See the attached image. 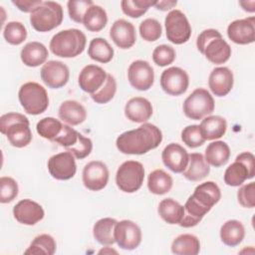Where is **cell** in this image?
<instances>
[{
	"mask_svg": "<svg viewBox=\"0 0 255 255\" xmlns=\"http://www.w3.org/2000/svg\"><path fill=\"white\" fill-rule=\"evenodd\" d=\"M161 141V130L152 124L144 123L135 129L120 134L116 140V145L125 154L139 155L156 148Z\"/></svg>",
	"mask_w": 255,
	"mask_h": 255,
	"instance_id": "cell-1",
	"label": "cell"
},
{
	"mask_svg": "<svg viewBox=\"0 0 255 255\" xmlns=\"http://www.w3.org/2000/svg\"><path fill=\"white\" fill-rule=\"evenodd\" d=\"M86 44V35L81 30L72 28L55 34L50 41L49 48L58 57L74 58L84 52Z\"/></svg>",
	"mask_w": 255,
	"mask_h": 255,
	"instance_id": "cell-2",
	"label": "cell"
},
{
	"mask_svg": "<svg viewBox=\"0 0 255 255\" xmlns=\"http://www.w3.org/2000/svg\"><path fill=\"white\" fill-rule=\"evenodd\" d=\"M18 98L24 111L32 116L44 113L49 106L46 89L36 82L23 84L19 89Z\"/></svg>",
	"mask_w": 255,
	"mask_h": 255,
	"instance_id": "cell-3",
	"label": "cell"
},
{
	"mask_svg": "<svg viewBox=\"0 0 255 255\" xmlns=\"http://www.w3.org/2000/svg\"><path fill=\"white\" fill-rule=\"evenodd\" d=\"M63 8L58 2L43 1L30 15V23L38 32H49L61 25Z\"/></svg>",
	"mask_w": 255,
	"mask_h": 255,
	"instance_id": "cell-4",
	"label": "cell"
},
{
	"mask_svg": "<svg viewBox=\"0 0 255 255\" xmlns=\"http://www.w3.org/2000/svg\"><path fill=\"white\" fill-rule=\"evenodd\" d=\"M214 99L210 93L202 88L195 89L183 102L182 110L185 117L199 121L211 115L214 111Z\"/></svg>",
	"mask_w": 255,
	"mask_h": 255,
	"instance_id": "cell-5",
	"label": "cell"
},
{
	"mask_svg": "<svg viewBox=\"0 0 255 255\" xmlns=\"http://www.w3.org/2000/svg\"><path fill=\"white\" fill-rule=\"evenodd\" d=\"M255 175V157L253 153L244 151L239 153L235 161L224 172V182L229 186H239Z\"/></svg>",
	"mask_w": 255,
	"mask_h": 255,
	"instance_id": "cell-6",
	"label": "cell"
},
{
	"mask_svg": "<svg viewBox=\"0 0 255 255\" xmlns=\"http://www.w3.org/2000/svg\"><path fill=\"white\" fill-rule=\"evenodd\" d=\"M143 179V165L136 160H127L123 162L116 173L117 186L127 193L137 191L141 187Z\"/></svg>",
	"mask_w": 255,
	"mask_h": 255,
	"instance_id": "cell-7",
	"label": "cell"
},
{
	"mask_svg": "<svg viewBox=\"0 0 255 255\" xmlns=\"http://www.w3.org/2000/svg\"><path fill=\"white\" fill-rule=\"evenodd\" d=\"M165 33L168 41L175 45L187 42L191 36V26L185 14L178 9L169 11L164 19Z\"/></svg>",
	"mask_w": 255,
	"mask_h": 255,
	"instance_id": "cell-8",
	"label": "cell"
},
{
	"mask_svg": "<svg viewBox=\"0 0 255 255\" xmlns=\"http://www.w3.org/2000/svg\"><path fill=\"white\" fill-rule=\"evenodd\" d=\"M114 237L122 249L133 250L141 242V230L133 221L125 219L117 222L115 225Z\"/></svg>",
	"mask_w": 255,
	"mask_h": 255,
	"instance_id": "cell-9",
	"label": "cell"
},
{
	"mask_svg": "<svg viewBox=\"0 0 255 255\" xmlns=\"http://www.w3.org/2000/svg\"><path fill=\"white\" fill-rule=\"evenodd\" d=\"M189 85L187 73L179 67H170L160 76V87L169 96H180L186 92Z\"/></svg>",
	"mask_w": 255,
	"mask_h": 255,
	"instance_id": "cell-10",
	"label": "cell"
},
{
	"mask_svg": "<svg viewBox=\"0 0 255 255\" xmlns=\"http://www.w3.org/2000/svg\"><path fill=\"white\" fill-rule=\"evenodd\" d=\"M128 79L135 90L147 91L154 82L153 68L146 61L135 60L128 69Z\"/></svg>",
	"mask_w": 255,
	"mask_h": 255,
	"instance_id": "cell-11",
	"label": "cell"
},
{
	"mask_svg": "<svg viewBox=\"0 0 255 255\" xmlns=\"http://www.w3.org/2000/svg\"><path fill=\"white\" fill-rule=\"evenodd\" d=\"M75 158L69 151L52 155L48 160V170L52 177L58 180H68L74 177L77 171Z\"/></svg>",
	"mask_w": 255,
	"mask_h": 255,
	"instance_id": "cell-12",
	"label": "cell"
},
{
	"mask_svg": "<svg viewBox=\"0 0 255 255\" xmlns=\"http://www.w3.org/2000/svg\"><path fill=\"white\" fill-rule=\"evenodd\" d=\"M108 166L100 160H93L88 162L83 169V183L86 188L92 191H99L104 189L109 181Z\"/></svg>",
	"mask_w": 255,
	"mask_h": 255,
	"instance_id": "cell-13",
	"label": "cell"
},
{
	"mask_svg": "<svg viewBox=\"0 0 255 255\" xmlns=\"http://www.w3.org/2000/svg\"><path fill=\"white\" fill-rule=\"evenodd\" d=\"M40 75L43 83L48 88L60 89L68 83L70 71L63 62L51 60L43 65Z\"/></svg>",
	"mask_w": 255,
	"mask_h": 255,
	"instance_id": "cell-14",
	"label": "cell"
},
{
	"mask_svg": "<svg viewBox=\"0 0 255 255\" xmlns=\"http://www.w3.org/2000/svg\"><path fill=\"white\" fill-rule=\"evenodd\" d=\"M227 36L235 44L247 45L255 41V17H247L231 22L227 27Z\"/></svg>",
	"mask_w": 255,
	"mask_h": 255,
	"instance_id": "cell-15",
	"label": "cell"
},
{
	"mask_svg": "<svg viewBox=\"0 0 255 255\" xmlns=\"http://www.w3.org/2000/svg\"><path fill=\"white\" fill-rule=\"evenodd\" d=\"M14 218L24 225H35L44 218L43 207L31 199H22L13 207Z\"/></svg>",
	"mask_w": 255,
	"mask_h": 255,
	"instance_id": "cell-16",
	"label": "cell"
},
{
	"mask_svg": "<svg viewBox=\"0 0 255 255\" xmlns=\"http://www.w3.org/2000/svg\"><path fill=\"white\" fill-rule=\"evenodd\" d=\"M107 76V72L102 67L97 65H87L80 72L78 84L81 90L92 95L103 87Z\"/></svg>",
	"mask_w": 255,
	"mask_h": 255,
	"instance_id": "cell-17",
	"label": "cell"
},
{
	"mask_svg": "<svg viewBox=\"0 0 255 255\" xmlns=\"http://www.w3.org/2000/svg\"><path fill=\"white\" fill-rule=\"evenodd\" d=\"M161 159L168 169L175 173H181L188 164V152L180 144L171 142L163 148Z\"/></svg>",
	"mask_w": 255,
	"mask_h": 255,
	"instance_id": "cell-18",
	"label": "cell"
},
{
	"mask_svg": "<svg viewBox=\"0 0 255 255\" xmlns=\"http://www.w3.org/2000/svg\"><path fill=\"white\" fill-rule=\"evenodd\" d=\"M110 37L119 48L129 49L136 41L135 28L125 19L116 20L110 29Z\"/></svg>",
	"mask_w": 255,
	"mask_h": 255,
	"instance_id": "cell-19",
	"label": "cell"
},
{
	"mask_svg": "<svg viewBox=\"0 0 255 255\" xmlns=\"http://www.w3.org/2000/svg\"><path fill=\"white\" fill-rule=\"evenodd\" d=\"M234 77L227 67H217L212 70L208 78V86L211 92L217 97H224L233 88Z\"/></svg>",
	"mask_w": 255,
	"mask_h": 255,
	"instance_id": "cell-20",
	"label": "cell"
},
{
	"mask_svg": "<svg viewBox=\"0 0 255 255\" xmlns=\"http://www.w3.org/2000/svg\"><path fill=\"white\" fill-rule=\"evenodd\" d=\"M125 115L132 123L144 124L152 116L151 103L142 97H134L125 106Z\"/></svg>",
	"mask_w": 255,
	"mask_h": 255,
	"instance_id": "cell-21",
	"label": "cell"
},
{
	"mask_svg": "<svg viewBox=\"0 0 255 255\" xmlns=\"http://www.w3.org/2000/svg\"><path fill=\"white\" fill-rule=\"evenodd\" d=\"M209 211L210 208L202 205L192 195H190L183 206V216L179 225L184 228L196 226Z\"/></svg>",
	"mask_w": 255,
	"mask_h": 255,
	"instance_id": "cell-22",
	"label": "cell"
},
{
	"mask_svg": "<svg viewBox=\"0 0 255 255\" xmlns=\"http://www.w3.org/2000/svg\"><path fill=\"white\" fill-rule=\"evenodd\" d=\"M58 116L60 120L67 123L68 125L78 126L86 121L87 111L81 103L68 100L61 104L58 111Z\"/></svg>",
	"mask_w": 255,
	"mask_h": 255,
	"instance_id": "cell-23",
	"label": "cell"
},
{
	"mask_svg": "<svg viewBox=\"0 0 255 255\" xmlns=\"http://www.w3.org/2000/svg\"><path fill=\"white\" fill-rule=\"evenodd\" d=\"M49 56L48 49L40 42L32 41L27 43L21 50V61L27 67H38L44 64Z\"/></svg>",
	"mask_w": 255,
	"mask_h": 255,
	"instance_id": "cell-24",
	"label": "cell"
},
{
	"mask_svg": "<svg viewBox=\"0 0 255 255\" xmlns=\"http://www.w3.org/2000/svg\"><path fill=\"white\" fill-rule=\"evenodd\" d=\"M203 55L212 64H224L231 56V47L222 37L214 38L206 45Z\"/></svg>",
	"mask_w": 255,
	"mask_h": 255,
	"instance_id": "cell-25",
	"label": "cell"
},
{
	"mask_svg": "<svg viewBox=\"0 0 255 255\" xmlns=\"http://www.w3.org/2000/svg\"><path fill=\"white\" fill-rule=\"evenodd\" d=\"M210 172V167L204 158V155L199 152L188 154V164L182 172L183 176L190 181H199L205 178Z\"/></svg>",
	"mask_w": 255,
	"mask_h": 255,
	"instance_id": "cell-26",
	"label": "cell"
},
{
	"mask_svg": "<svg viewBox=\"0 0 255 255\" xmlns=\"http://www.w3.org/2000/svg\"><path fill=\"white\" fill-rule=\"evenodd\" d=\"M11 143L15 147H25L32 140V132L30 129V122L22 121L11 125L4 133Z\"/></svg>",
	"mask_w": 255,
	"mask_h": 255,
	"instance_id": "cell-27",
	"label": "cell"
},
{
	"mask_svg": "<svg viewBox=\"0 0 255 255\" xmlns=\"http://www.w3.org/2000/svg\"><path fill=\"white\" fill-rule=\"evenodd\" d=\"M199 128L205 140H213L223 136L227 129V123L220 116H207L201 121Z\"/></svg>",
	"mask_w": 255,
	"mask_h": 255,
	"instance_id": "cell-28",
	"label": "cell"
},
{
	"mask_svg": "<svg viewBox=\"0 0 255 255\" xmlns=\"http://www.w3.org/2000/svg\"><path fill=\"white\" fill-rule=\"evenodd\" d=\"M202 205L212 208L221 198L219 186L213 181H206L197 185L191 194Z\"/></svg>",
	"mask_w": 255,
	"mask_h": 255,
	"instance_id": "cell-29",
	"label": "cell"
},
{
	"mask_svg": "<svg viewBox=\"0 0 255 255\" xmlns=\"http://www.w3.org/2000/svg\"><path fill=\"white\" fill-rule=\"evenodd\" d=\"M230 157L229 145L222 140H215L210 142L205 148L204 158L209 165L220 167L226 164Z\"/></svg>",
	"mask_w": 255,
	"mask_h": 255,
	"instance_id": "cell-30",
	"label": "cell"
},
{
	"mask_svg": "<svg viewBox=\"0 0 255 255\" xmlns=\"http://www.w3.org/2000/svg\"><path fill=\"white\" fill-rule=\"evenodd\" d=\"M245 236L244 225L236 219H231L223 223L220 228L221 241L229 246L234 247L239 245Z\"/></svg>",
	"mask_w": 255,
	"mask_h": 255,
	"instance_id": "cell-31",
	"label": "cell"
},
{
	"mask_svg": "<svg viewBox=\"0 0 255 255\" xmlns=\"http://www.w3.org/2000/svg\"><path fill=\"white\" fill-rule=\"evenodd\" d=\"M108 23V15L106 10L99 5L93 4L86 11L83 24L85 28L91 32H100Z\"/></svg>",
	"mask_w": 255,
	"mask_h": 255,
	"instance_id": "cell-32",
	"label": "cell"
},
{
	"mask_svg": "<svg viewBox=\"0 0 255 255\" xmlns=\"http://www.w3.org/2000/svg\"><path fill=\"white\" fill-rule=\"evenodd\" d=\"M117 222L118 221L115 218L111 217H105L98 220L93 227L94 238L102 245H113L116 242L114 237V229Z\"/></svg>",
	"mask_w": 255,
	"mask_h": 255,
	"instance_id": "cell-33",
	"label": "cell"
},
{
	"mask_svg": "<svg viewBox=\"0 0 255 255\" xmlns=\"http://www.w3.org/2000/svg\"><path fill=\"white\" fill-rule=\"evenodd\" d=\"M199 251V239L193 234H180L171 243V252L176 255H196Z\"/></svg>",
	"mask_w": 255,
	"mask_h": 255,
	"instance_id": "cell-34",
	"label": "cell"
},
{
	"mask_svg": "<svg viewBox=\"0 0 255 255\" xmlns=\"http://www.w3.org/2000/svg\"><path fill=\"white\" fill-rule=\"evenodd\" d=\"M173 184L172 177L163 169H155L148 174L147 188L156 195H162L167 193Z\"/></svg>",
	"mask_w": 255,
	"mask_h": 255,
	"instance_id": "cell-35",
	"label": "cell"
},
{
	"mask_svg": "<svg viewBox=\"0 0 255 255\" xmlns=\"http://www.w3.org/2000/svg\"><path fill=\"white\" fill-rule=\"evenodd\" d=\"M89 57L99 63H109L114 57V49L110 43L101 37L91 40L88 48Z\"/></svg>",
	"mask_w": 255,
	"mask_h": 255,
	"instance_id": "cell-36",
	"label": "cell"
},
{
	"mask_svg": "<svg viewBox=\"0 0 255 255\" xmlns=\"http://www.w3.org/2000/svg\"><path fill=\"white\" fill-rule=\"evenodd\" d=\"M157 211L168 224H179L183 216V206L172 198L162 199L158 204Z\"/></svg>",
	"mask_w": 255,
	"mask_h": 255,
	"instance_id": "cell-37",
	"label": "cell"
},
{
	"mask_svg": "<svg viewBox=\"0 0 255 255\" xmlns=\"http://www.w3.org/2000/svg\"><path fill=\"white\" fill-rule=\"evenodd\" d=\"M56 241L50 234H40L31 242L30 246L25 250V254H46L53 255L56 252Z\"/></svg>",
	"mask_w": 255,
	"mask_h": 255,
	"instance_id": "cell-38",
	"label": "cell"
},
{
	"mask_svg": "<svg viewBox=\"0 0 255 255\" xmlns=\"http://www.w3.org/2000/svg\"><path fill=\"white\" fill-rule=\"evenodd\" d=\"M156 1L151 0H123L121 7L124 14L130 18H139L147 12L150 6H154Z\"/></svg>",
	"mask_w": 255,
	"mask_h": 255,
	"instance_id": "cell-39",
	"label": "cell"
},
{
	"mask_svg": "<svg viewBox=\"0 0 255 255\" xmlns=\"http://www.w3.org/2000/svg\"><path fill=\"white\" fill-rule=\"evenodd\" d=\"M4 39L11 45H20L27 38L26 27L18 21L8 22L3 29Z\"/></svg>",
	"mask_w": 255,
	"mask_h": 255,
	"instance_id": "cell-40",
	"label": "cell"
},
{
	"mask_svg": "<svg viewBox=\"0 0 255 255\" xmlns=\"http://www.w3.org/2000/svg\"><path fill=\"white\" fill-rule=\"evenodd\" d=\"M63 128V124L52 117L43 118L37 123V132L44 138L52 140L58 136Z\"/></svg>",
	"mask_w": 255,
	"mask_h": 255,
	"instance_id": "cell-41",
	"label": "cell"
},
{
	"mask_svg": "<svg viewBox=\"0 0 255 255\" xmlns=\"http://www.w3.org/2000/svg\"><path fill=\"white\" fill-rule=\"evenodd\" d=\"M117 92V81L114 76L108 74L105 84L97 92L91 95V98L97 104H107L113 100Z\"/></svg>",
	"mask_w": 255,
	"mask_h": 255,
	"instance_id": "cell-42",
	"label": "cell"
},
{
	"mask_svg": "<svg viewBox=\"0 0 255 255\" xmlns=\"http://www.w3.org/2000/svg\"><path fill=\"white\" fill-rule=\"evenodd\" d=\"M162 28L160 23L154 18H147L139 24L140 37L147 42H153L160 38Z\"/></svg>",
	"mask_w": 255,
	"mask_h": 255,
	"instance_id": "cell-43",
	"label": "cell"
},
{
	"mask_svg": "<svg viewBox=\"0 0 255 255\" xmlns=\"http://www.w3.org/2000/svg\"><path fill=\"white\" fill-rule=\"evenodd\" d=\"M19 187L15 179L9 176H2L0 178V202L9 203L13 201L18 195Z\"/></svg>",
	"mask_w": 255,
	"mask_h": 255,
	"instance_id": "cell-44",
	"label": "cell"
},
{
	"mask_svg": "<svg viewBox=\"0 0 255 255\" xmlns=\"http://www.w3.org/2000/svg\"><path fill=\"white\" fill-rule=\"evenodd\" d=\"M175 50L169 45H159L152 52V60L159 67H165L173 63L175 60Z\"/></svg>",
	"mask_w": 255,
	"mask_h": 255,
	"instance_id": "cell-45",
	"label": "cell"
},
{
	"mask_svg": "<svg viewBox=\"0 0 255 255\" xmlns=\"http://www.w3.org/2000/svg\"><path fill=\"white\" fill-rule=\"evenodd\" d=\"M181 140L183 141V143L191 148L198 147L205 142V139L201 134L198 125H191L185 127L181 131Z\"/></svg>",
	"mask_w": 255,
	"mask_h": 255,
	"instance_id": "cell-46",
	"label": "cell"
},
{
	"mask_svg": "<svg viewBox=\"0 0 255 255\" xmlns=\"http://www.w3.org/2000/svg\"><path fill=\"white\" fill-rule=\"evenodd\" d=\"M94 2L92 0H70L67 3L70 18L76 23H83V18L90 6Z\"/></svg>",
	"mask_w": 255,
	"mask_h": 255,
	"instance_id": "cell-47",
	"label": "cell"
},
{
	"mask_svg": "<svg viewBox=\"0 0 255 255\" xmlns=\"http://www.w3.org/2000/svg\"><path fill=\"white\" fill-rule=\"evenodd\" d=\"M93 149V142L91 138L84 136L82 133L79 135L78 141L71 147L67 148V151L71 152L76 158L83 159L90 155Z\"/></svg>",
	"mask_w": 255,
	"mask_h": 255,
	"instance_id": "cell-48",
	"label": "cell"
},
{
	"mask_svg": "<svg viewBox=\"0 0 255 255\" xmlns=\"http://www.w3.org/2000/svg\"><path fill=\"white\" fill-rule=\"evenodd\" d=\"M80 132L74 129L69 125H63L61 132L58 134L57 137L53 139V141L59 143L60 145L64 146L66 149L73 146L79 139Z\"/></svg>",
	"mask_w": 255,
	"mask_h": 255,
	"instance_id": "cell-49",
	"label": "cell"
},
{
	"mask_svg": "<svg viewBox=\"0 0 255 255\" xmlns=\"http://www.w3.org/2000/svg\"><path fill=\"white\" fill-rule=\"evenodd\" d=\"M237 199L243 207L253 208L255 206V182L242 185L237 192Z\"/></svg>",
	"mask_w": 255,
	"mask_h": 255,
	"instance_id": "cell-50",
	"label": "cell"
},
{
	"mask_svg": "<svg viewBox=\"0 0 255 255\" xmlns=\"http://www.w3.org/2000/svg\"><path fill=\"white\" fill-rule=\"evenodd\" d=\"M219 37H222L221 33L216 30V29H206V30H203L197 37V40H196V47L198 49V51L203 54L204 52V49L206 47V45L214 38H219Z\"/></svg>",
	"mask_w": 255,
	"mask_h": 255,
	"instance_id": "cell-51",
	"label": "cell"
},
{
	"mask_svg": "<svg viewBox=\"0 0 255 255\" xmlns=\"http://www.w3.org/2000/svg\"><path fill=\"white\" fill-rule=\"evenodd\" d=\"M22 121H29L27 117H25L22 114L19 113H8L4 114L0 117V131L1 133H5L6 129L13 124L17 122H22Z\"/></svg>",
	"mask_w": 255,
	"mask_h": 255,
	"instance_id": "cell-52",
	"label": "cell"
},
{
	"mask_svg": "<svg viewBox=\"0 0 255 255\" xmlns=\"http://www.w3.org/2000/svg\"><path fill=\"white\" fill-rule=\"evenodd\" d=\"M12 3L22 12L32 13L38 6H40L42 0H12Z\"/></svg>",
	"mask_w": 255,
	"mask_h": 255,
	"instance_id": "cell-53",
	"label": "cell"
},
{
	"mask_svg": "<svg viewBox=\"0 0 255 255\" xmlns=\"http://www.w3.org/2000/svg\"><path fill=\"white\" fill-rule=\"evenodd\" d=\"M176 4H177V1L162 0V1H156L154 4V7L160 11H167V10L173 8L174 6H176Z\"/></svg>",
	"mask_w": 255,
	"mask_h": 255,
	"instance_id": "cell-54",
	"label": "cell"
},
{
	"mask_svg": "<svg viewBox=\"0 0 255 255\" xmlns=\"http://www.w3.org/2000/svg\"><path fill=\"white\" fill-rule=\"evenodd\" d=\"M239 4L243 8V10H245L247 12H254L255 11V8H254L255 1L254 0H252V1H240Z\"/></svg>",
	"mask_w": 255,
	"mask_h": 255,
	"instance_id": "cell-55",
	"label": "cell"
}]
</instances>
